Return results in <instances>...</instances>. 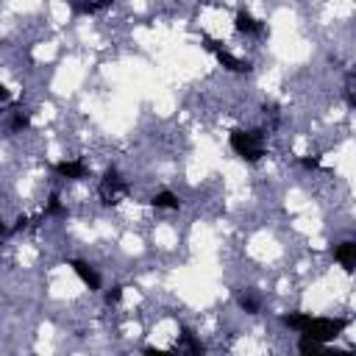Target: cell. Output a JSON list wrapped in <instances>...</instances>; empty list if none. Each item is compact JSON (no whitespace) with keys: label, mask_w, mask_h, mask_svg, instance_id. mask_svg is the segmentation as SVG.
<instances>
[{"label":"cell","mask_w":356,"mask_h":356,"mask_svg":"<svg viewBox=\"0 0 356 356\" xmlns=\"http://www.w3.org/2000/svg\"><path fill=\"white\" fill-rule=\"evenodd\" d=\"M128 192H131L128 181H125L114 167H108V170L103 172V178H100V184H97V195H100L103 206H114V203H120Z\"/></svg>","instance_id":"obj_3"},{"label":"cell","mask_w":356,"mask_h":356,"mask_svg":"<svg viewBox=\"0 0 356 356\" xmlns=\"http://www.w3.org/2000/svg\"><path fill=\"white\" fill-rule=\"evenodd\" d=\"M284 325L292 328L295 334H303L320 342H334L337 337L345 334L348 320L345 317H314L309 312H289L284 314Z\"/></svg>","instance_id":"obj_1"},{"label":"cell","mask_w":356,"mask_h":356,"mask_svg":"<svg viewBox=\"0 0 356 356\" xmlns=\"http://www.w3.org/2000/svg\"><path fill=\"white\" fill-rule=\"evenodd\" d=\"M325 348V342H320V339H312V337H303L300 334V339H298V350L300 353H317V350H323Z\"/></svg>","instance_id":"obj_14"},{"label":"cell","mask_w":356,"mask_h":356,"mask_svg":"<svg viewBox=\"0 0 356 356\" xmlns=\"http://www.w3.org/2000/svg\"><path fill=\"white\" fill-rule=\"evenodd\" d=\"M300 167H306V170H320L323 161H320V156H303V159H300Z\"/></svg>","instance_id":"obj_16"},{"label":"cell","mask_w":356,"mask_h":356,"mask_svg":"<svg viewBox=\"0 0 356 356\" xmlns=\"http://www.w3.org/2000/svg\"><path fill=\"white\" fill-rule=\"evenodd\" d=\"M67 264L72 267V273L81 278V284H83L86 289H92V292L100 289V275H97V270H95L89 261H83V259H70Z\"/></svg>","instance_id":"obj_6"},{"label":"cell","mask_w":356,"mask_h":356,"mask_svg":"<svg viewBox=\"0 0 356 356\" xmlns=\"http://www.w3.org/2000/svg\"><path fill=\"white\" fill-rule=\"evenodd\" d=\"M234 31L236 33H245V36H264L267 31H264V22H259L253 14H248L245 8H239L236 11V17H234Z\"/></svg>","instance_id":"obj_7"},{"label":"cell","mask_w":356,"mask_h":356,"mask_svg":"<svg viewBox=\"0 0 356 356\" xmlns=\"http://www.w3.org/2000/svg\"><path fill=\"white\" fill-rule=\"evenodd\" d=\"M111 3H114V0H97V6H100V8H106V6H111Z\"/></svg>","instance_id":"obj_18"},{"label":"cell","mask_w":356,"mask_h":356,"mask_svg":"<svg viewBox=\"0 0 356 356\" xmlns=\"http://www.w3.org/2000/svg\"><path fill=\"white\" fill-rule=\"evenodd\" d=\"M228 145L231 150L242 159V161H259L264 156V131L261 128H253V131H245V128H234L228 134Z\"/></svg>","instance_id":"obj_2"},{"label":"cell","mask_w":356,"mask_h":356,"mask_svg":"<svg viewBox=\"0 0 356 356\" xmlns=\"http://www.w3.org/2000/svg\"><path fill=\"white\" fill-rule=\"evenodd\" d=\"M331 256H334V261H337L348 275L356 273V239L337 242V245L331 248Z\"/></svg>","instance_id":"obj_5"},{"label":"cell","mask_w":356,"mask_h":356,"mask_svg":"<svg viewBox=\"0 0 356 356\" xmlns=\"http://www.w3.org/2000/svg\"><path fill=\"white\" fill-rule=\"evenodd\" d=\"M53 172H56L58 178L81 181V178H86V175H89V167H86L81 159H70V161H58V164H53Z\"/></svg>","instance_id":"obj_8"},{"label":"cell","mask_w":356,"mask_h":356,"mask_svg":"<svg viewBox=\"0 0 356 356\" xmlns=\"http://www.w3.org/2000/svg\"><path fill=\"white\" fill-rule=\"evenodd\" d=\"M8 128L14 131V134H19V131H25V128H31V114L28 111H14L11 114V122H8Z\"/></svg>","instance_id":"obj_12"},{"label":"cell","mask_w":356,"mask_h":356,"mask_svg":"<svg viewBox=\"0 0 356 356\" xmlns=\"http://www.w3.org/2000/svg\"><path fill=\"white\" fill-rule=\"evenodd\" d=\"M178 348H181V350H189V353H195V356H203V353H206L203 342L195 337L192 328H181V342H178Z\"/></svg>","instance_id":"obj_10"},{"label":"cell","mask_w":356,"mask_h":356,"mask_svg":"<svg viewBox=\"0 0 356 356\" xmlns=\"http://www.w3.org/2000/svg\"><path fill=\"white\" fill-rule=\"evenodd\" d=\"M203 42H206V50H211V53H214V58L220 61V67H225L228 72H250V70H253V67H250V61H245V58H236L234 53H228L225 47H220L214 39L203 36Z\"/></svg>","instance_id":"obj_4"},{"label":"cell","mask_w":356,"mask_h":356,"mask_svg":"<svg viewBox=\"0 0 356 356\" xmlns=\"http://www.w3.org/2000/svg\"><path fill=\"white\" fill-rule=\"evenodd\" d=\"M150 206H153V209L178 211V209H181V197H178L175 192H170V189H161V192H156V195L150 197Z\"/></svg>","instance_id":"obj_9"},{"label":"cell","mask_w":356,"mask_h":356,"mask_svg":"<svg viewBox=\"0 0 356 356\" xmlns=\"http://www.w3.org/2000/svg\"><path fill=\"white\" fill-rule=\"evenodd\" d=\"M236 306H239L242 312H248V314H259V312H261L259 295H250V292H239V295H236Z\"/></svg>","instance_id":"obj_11"},{"label":"cell","mask_w":356,"mask_h":356,"mask_svg":"<svg viewBox=\"0 0 356 356\" xmlns=\"http://www.w3.org/2000/svg\"><path fill=\"white\" fill-rule=\"evenodd\" d=\"M64 214H67V209H64V203L58 200V195H50V200H47L42 217H64Z\"/></svg>","instance_id":"obj_13"},{"label":"cell","mask_w":356,"mask_h":356,"mask_svg":"<svg viewBox=\"0 0 356 356\" xmlns=\"http://www.w3.org/2000/svg\"><path fill=\"white\" fill-rule=\"evenodd\" d=\"M348 106H350V108H356V89L348 95Z\"/></svg>","instance_id":"obj_17"},{"label":"cell","mask_w":356,"mask_h":356,"mask_svg":"<svg viewBox=\"0 0 356 356\" xmlns=\"http://www.w3.org/2000/svg\"><path fill=\"white\" fill-rule=\"evenodd\" d=\"M122 295H125V286H122V284H117V286H111V289L106 292V303H120V300H122Z\"/></svg>","instance_id":"obj_15"}]
</instances>
